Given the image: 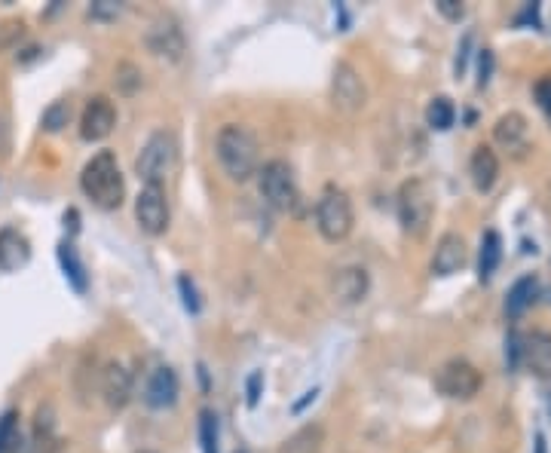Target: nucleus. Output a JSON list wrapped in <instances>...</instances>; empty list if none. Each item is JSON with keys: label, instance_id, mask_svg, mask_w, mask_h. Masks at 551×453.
<instances>
[{"label": "nucleus", "instance_id": "f257e3e1", "mask_svg": "<svg viewBox=\"0 0 551 453\" xmlns=\"http://www.w3.org/2000/svg\"><path fill=\"white\" fill-rule=\"evenodd\" d=\"M215 157L224 175L236 184L255 178L261 169V144L255 132L242 123H227L215 135Z\"/></svg>", "mask_w": 551, "mask_h": 453}, {"label": "nucleus", "instance_id": "f03ea898", "mask_svg": "<svg viewBox=\"0 0 551 453\" xmlns=\"http://www.w3.org/2000/svg\"><path fill=\"white\" fill-rule=\"evenodd\" d=\"M80 190L92 206L114 212L126 199V181L117 163L114 150H98V154L80 172Z\"/></svg>", "mask_w": 551, "mask_h": 453}, {"label": "nucleus", "instance_id": "7ed1b4c3", "mask_svg": "<svg viewBox=\"0 0 551 453\" xmlns=\"http://www.w3.org/2000/svg\"><path fill=\"white\" fill-rule=\"evenodd\" d=\"M356 227V209L349 193L337 184H328L316 203V230L325 242L337 245L343 239H349Z\"/></svg>", "mask_w": 551, "mask_h": 453}, {"label": "nucleus", "instance_id": "20e7f679", "mask_svg": "<svg viewBox=\"0 0 551 453\" xmlns=\"http://www.w3.org/2000/svg\"><path fill=\"white\" fill-rule=\"evenodd\" d=\"M435 218V193L423 178H408L398 187V221L402 230L414 239L426 236L429 224Z\"/></svg>", "mask_w": 551, "mask_h": 453}, {"label": "nucleus", "instance_id": "39448f33", "mask_svg": "<svg viewBox=\"0 0 551 453\" xmlns=\"http://www.w3.org/2000/svg\"><path fill=\"white\" fill-rule=\"evenodd\" d=\"M178 163V144H175V135L160 129L154 132L144 147H141V154L135 160V175L144 181V184H163L166 175L175 169Z\"/></svg>", "mask_w": 551, "mask_h": 453}, {"label": "nucleus", "instance_id": "423d86ee", "mask_svg": "<svg viewBox=\"0 0 551 453\" xmlns=\"http://www.w3.org/2000/svg\"><path fill=\"white\" fill-rule=\"evenodd\" d=\"M258 187L261 196L267 199V206H273L276 212H288L297 203V181H294V169L285 160H270L258 169Z\"/></svg>", "mask_w": 551, "mask_h": 453}, {"label": "nucleus", "instance_id": "0eeeda50", "mask_svg": "<svg viewBox=\"0 0 551 453\" xmlns=\"http://www.w3.org/2000/svg\"><path fill=\"white\" fill-rule=\"evenodd\" d=\"M331 105L340 114H359L368 105V86L356 65L337 62L331 71Z\"/></svg>", "mask_w": 551, "mask_h": 453}, {"label": "nucleus", "instance_id": "6e6552de", "mask_svg": "<svg viewBox=\"0 0 551 453\" xmlns=\"http://www.w3.org/2000/svg\"><path fill=\"white\" fill-rule=\"evenodd\" d=\"M135 221L147 236H163L172 221L169 196L163 184H144L135 196Z\"/></svg>", "mask_w": 551, "mask_h": 453}, {"label": "nucleus", "instance_id": "1a4fd4ad", "mask_svg": "<svg viewBox=\"0 0 551 453\" xmlns=\"http://www.w3.org/2000/svg\"><path fill=\"white\" fill-rule=\"evenodd\" d=\"M435 389L444 398L469 401L481 392V371L466 359H450L435 371Z\"/></svg>", "mask_w": 551, "mask_h": 453}, {"label": "nucleus", "instance_id": "9d476101", "mask_svg": "<svg viewBox=\"0 0 551 453\" xmlns=\"http://www.w3.org/2000/svg\"><path fill=\"white\" fill-rule=\"evenodd\" d=\"M144 46L154 53L157 59H166V62H181L184 53H187V40H184V31L178 28L175 19H154L147 28H144Z\"/></svg>", "mask_w": 551, "mask_h": 453}, {"label": "nucleus", "instance_id": "9b49d317", "mask_svg": "<svg viewBox=\"0 0 551 453\" xmlns=\"http://www.w3.org/2000/svg\"><path fill=\"white\" fill-rule=\"evenodd\" d=\"M117 126V108L108 95H92L80 114V138L83 141H105Z\"/></svg>", "mask_w": 551, "mask_h": 453}, {"label": "nucleus", "instance_id": "f8f14e48", "mask_svg": "<svg viewBox=\"0 0 551 453\" xmlns=\"http://www.w3.org/2000/svg\"><path fill=\"white\" fill-rule=\"evenodd\" d=\"M371 291V276L365 267L359 264H349V267H340L334 270L331 276V297L337 300L340 307H356L368 297Z\"/></svg>", "mask_w": 551, "mask_h": 453}, {"label": "nucleus", "instance_id": "ddd939ff", "mask_svg": "<svg viewBox=\"0 0 551 453\" xmlns=\"http://www.w3.org/2000/svg\"><path fill=\"white\" fill-rule=\"evenodd\" d=\"M178 395H181V380H178L175 368L160 365L154 374L147 377V386H144V395L141 398H144V405L150 411H166V408L175 405Z\"/></svg>", "mask_w": 551, "mask_h": 453}, {"label": "nucleus", "instance_id": "4468645a", "mask_svg": "<svg viewBox=\"0 0 551 453\" xmlns=\"http://www.w3.org/2000/svg\"><path fill=\"white\" fill-rule=\"evenodd\" d=\"M469 261V248L466 239L460 233H444L435 245V255H432V273L435 276H454L466 267Z\"/></svg>", "mask_w": 551, "mask_h": 453}, {"label": "nucleus", "instance_id": "2eb2a0df", "mask_svg": "<svg viewBox=\"0 0 551 453\" xmlns=\"http://www.w3.org/2000/svg\"><path fill=\"white\" fill-rule=\"evenodd\" d=\"M102 395L111 411H123L132 401V371L123 362H108L102 368Z\"/></svg>", "mask_w": 551, "mask_h": 453}, {"label": "nucleus", "instance_id": "dca6fc26", "mask_svg": "<svg viewBox=\"0 0 551 453\" xmlns=\"http://www.w3.org/2000/svg\"><path fill=\"white\" fill-rule=\"evenodd\" d=\"M521 365L536 377H551V334L530 331L521 337Z\"/></svg>", "mask_w": 551, "mask_h": 453}, {"label": "nucleus", "instance_id": "f3484780", "mask_svg": "<svg viewBox=\"0 0 551 453\" xmlns=\"http://www.w3.org/2000/svg\"><path fill=\"white\" fill-rule=\"evenodd\" d=\"M493 138L496 144H503L512 154H524L527 144H530V126H527V117L518 114V111H509L496 120L493 126Z\"/></svg>", "mask_w": 551, "mask_h": 453}, {"label": "nucleus", "instance_id": "a211bd4d", "mask_svg": "<svg viewBox=\"0 0 551 453\" xmlns=\"http://www.w3.org/2000/svg\"><path fill=\"white\" fill-rule=\"evenodd\" d=\"M31 261V245L22 230L4 227L0 230V273H16Z\"/></svg>", "mask_w": 551, "mask_h": 453}, {"label": "nucleus", "instance_id": "6ab92c4d", "mask_svg": "<svg viewBox=\"0 0 551 453\" xmlns=\"http://www.w3.org/2000/svg\"><path fill=\"white\" fill-rule=\"evenodd\" d=\"M469 175H472L475 190H481V193L493 190V184L499 178V157L493 154V147H487V144L475 147V154L469 160Z\"/></svg>", "mask_w": 551, "mask_h": 453}, {"label": "nucleus", "instance_id": "aec40b11", "mask_svg": "<svg viewBox=\"0 0 551 453\" xmlns=\"http://www.w3.org/2000/svg\"><path fill=\"white\" fill-rule=\"evenodd\" d=\"M59 264H62V273H65V279L71 282V288L83 294V291L89 288V273H86V264L80 261V255H77V245H74L71 239L59 245Z\"/></svg>", "mask_w": 551, "mask_h": 453}, {"label": "nucleus", "instance_id": "412c9836", "mask_svg": "<svg viewBox=\"0 0 551 453\" xmlns=\"http://www.w3.org/2000/svg\"><path fill=\"white\" fill-rule=\"evenodd\" d=\"M499 261H503V239H499L496 230H487L481 236V251H478V279L487 282L496 273Z\"/></svg>", "mask_w": 551, "mask_h": 453}, {"label": "nucleus", "instance_id": "4be33fe9", "mask_svg": "<svg viewBox=\"0 0 551 453\" xmlns=\"http://www.w3.org/2000/svg\"><path fill=\"white\" fill-rule=\"evenodd\" d=\"M536 291H539V282H536V276H521L515 285H512V291H509V297H506V313L515 319V316H521L530 304H533V297H536Z\"/></svg>", "mask_w": 551, "mask_h": 453}, {"label": "nucleus", "instance_id": "5701e85b", "mask_svg": "<svg viewBox=\"0 0 551 453\" xmlns=\"http://www.w3.org/2000/svg\"><path fill=\"white\" fill-rule=\"evenodd\" d=\"M322 444V426L310 423L304 429H297L291 438H285V444L279 447V453H316Z\"/></svg>", "mask_w": 551, "mask_h": 453}, {"label": "nucleus", "instance_id": "b1692460", "mask_svg": "<svg viewBox=\"0 0 551 453\" xmlns=\"http://www.w3.org/2000/svg\"><path fill=\"white\" fill-rule=\"evenodd\" d=\"M25 441H22V429H19V414L7 411L0 417V453H25Z\"/></svg>", "mask_w": 551, "mask_h": 453}, {"label": "nucleus", "instance_id": "393cba45", "mask_svg": "<svg viewBox=\"0 0 551 453\" xmlns=\"http://www.w3.org/2000/svg\"><path fill=\"white\" fill-rule=\"evenodd\" d=\"M454 120H457V108H454V102H450L447 95L432 98L429 108H426V123H429L432 129H438V132H447L450 126H454Z\"/></svg>", "mask_w": 551, "mask_h": 453}, {"label": "nucleus", "instance_id": "a878e982", "mask_svg": "<svg viewBox=\"0 0 551 453\" xmlns=\"http://www.w3.org/2000/svg\"><path fill=\"white\" fill-rule=\"evenodd\" d=\"M199 447H203V453H221V447H218V417L209 408L199 411Z\"/></svg>", "mask_w": 551, "mask_h": 453}, {"label": "nucleus", "instance_id": "bb28decb", "mask_svg": "<svg viewBox=\"0 0 551 453\" xmlns=\"http://www.w3.org/2000/svg\"><path fill=\"white\" fill-rule=\"evenodd\" d=\"M71 120V105L68 102H53L43 111V129L46 132H62Z\"/></svg>", "mask_w": 551, "mask_h": 453}, {"label": "nucleus", "instance_id": "cd10ccee", "mask_svg": "<svg viewBox=\"0 0 551 453\" xmlns=\"http://www.w3.org/2000/svg\"><path fill=\"white\" fill-rule=\"evenodd\" d=\"M178 291H181V304L190 316H196L199 310H203V300H199V291H196V285L187 273L178 276Z\"/></svg>", "mask_w": 551, "mask_h": 453}, {"label": "nucleus", "instance_id": "c85d7f7f", "mask_svg": "<svg viewBox=\"0 0 551 453\" xmlns=\"http://www.w3.org/2000/svg\"><path fill=\"white\" fill-rule=\"evenodd\" d=\"M117 83H120V89H123V92H135V89L141 86V71H138L132 62L117 65Z\"/></svg>", "mask_w": 551, "mask_h": 453}, {"label": "nucleus", "instance_id": "c756f323", "mask_svg": "<svg viewBox=\"0 0 551 453\" xmlns=\"http://www.w3.org/2000/svg\"><path fill=\"white\" fill-rule=\"evenodd\" d=\"M261 386H264V374L261 371H252L245 380V401H248V408H258V401H261Z\"/></svg>", "mask_w": 551, "mask_h": 453}, {"label": "nucleus", "instance_id": "7c9ffc66", "mask_svg": "<svg viewBox=\"0 0 551 453\" xmlns=\"http://www.w3.org/2000/svg\"><path fill=\"white\" fill-rule=\"evenodd\" d=\"M533 92H536L539 108H542V111H545V117L551 120V74H548V77H539V80H536V86H533Z\"/></svg>", "mask_w": 551, "mask_h": 453}, {"label": "nucleus", "instance_id": "2f4dec72", "mask_svg": "<svg viewBox=\"0 0 551 453\" xmlns=\"http://www.w3.org/2000/svg\"><path fill=\"white\" fill-rule=\"evenodd\" d=\"M435 10H438L444 19H450V22H460V19L466 16V7L460 4V0H435Z\"/></svg>", "mask_w": 551, "mask_h": 453}, {"label": "nucleus", "instance_id": "473e14b6", "mask_svg": "<svg viewBox=\"0 0 551 453\" xmlns=\"http://www.w3.org/2000/svg\"><path fill=\"white\" fill-rule=\"evenodd\" d=\"M490 74H493V53L490 49H481V56H478V86L481 89L490 83Z\"/></svg>", "mask_w": 551, "mask_h": 453}, {"label": "nucleus", "instance_id": "72a5a7b5", "mask_svg": "<svg viewBox=\"0 0 551 453\" xmlns=\"http://www.w3.org/2000/svg\"><path fill=\"white\" fill-rule=\"evenodd\" d=\"M117 13H120V7L111 4V0H98V4H92V16H95V19H111V16H117Z\"/></svg>", "mask_w": 551, "mask_h": 453}, {"label": "nucleus", "instance_id": "f704fd0d", "mask_svg": "<svg viewBox=\"0 0 551 453\" xmlns=\"http://www.w3.org/2000/svg\"><path fill=\"white\" fill-rule=\"evenodd\" d=\"M469 46H472V37L466 34L463 37V46H460V56H457V77L466 71V59H469Z\"/></svg>", "mask_w": 551, "mask_h": 453}, {"label": "nucleus", "instance_id": "c9c22d12", "mask_svg": "<svg viewBox=\"0 0 551 453\" xmlns=\"http://www.w3.org/2000/svg\"><path fill=\"white\" fill-rule=\"evenodd\" d=\"M316 395H319V389L313 386L310 392H304V398H300V401H297V405H294L291 411H294V414H300V411H304V408L310 405V401H316Z\"/></svg>", "mask_w": 551, "mask_h": 453}, {"label": "nucleus", "instance_id": "e433bc0d", "mask_svg": "<svg viewBox=\"0 0 551 453\" xmlns=\"http://www.w3.org/2000/svg\"><path fill=\"white\" fill-rule=\"evenodd\" d=\"M533 453H548V447H545V435H542V432H536V438H533Z\"/></svg>", "mask_w": 551, "mask_h": 453}, {"label": "nucleus", "instance_id": "4c0bfd02", "mask_svg": "<svg viewBox=\"0 0 551 453\" xmlns=\"http://www.w3.org/2000/svg\"><path fill=\"white\" fill-rule=\"evenodd\" d=\"M135 453H157V450H135Z\"/></svg>", "mask_w": 551, "mask_h": 453}]
</instances>
